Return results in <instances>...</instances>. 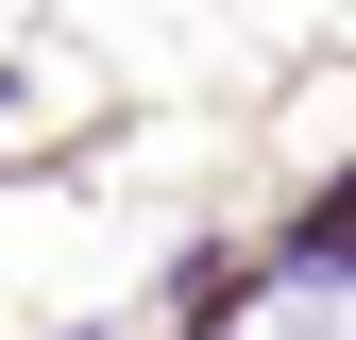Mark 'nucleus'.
<instances>
[{
  "label": "nucleus",
  "mask_w": 356,
  "mask_h": 340,
  "mask_svg": "<svg viewBox=\"0 0 356 340\" xmlns=\"http://www.w3.org/2000/svg\"><path fill=\"white\" fill-rule=\"evenodd\" d=\"M170 323H187V340L238 323V255H187V272H170Z\"/></svg>",
  "instance_id": "nucleus-1"
},
{
  "label": "nucleus",
  "mask_w": 356,
  "mask_h": 340,
  "mask_svg": "<svg viewBox=\"0 0 356 340\" xmlns=\"http://www.w3.org/2000/svg\"><path fill=\"white\" fill-rule=\"evenodd\" d=\"M289 255H305V272H356V187H323V204H305V222H289Z\"/></svg>",
  "instance_id": "nucleus-2"
}]
</instances>
